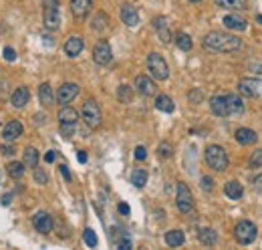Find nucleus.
Masks as SVG:
<instances>
[{
  "label": "nucleus",
  "mask_w": 262,
  "mask_h": 250,
  "mask_svg": "<svg viewBox=\"0 0 262 250\" xmlns=\"http://www.w3.org/2000/svg\"><path fill=\"white\" fill-rule=\"evenodd\" d=\"M81 119L85 121V125L89 129H97L103 121V115H101V107L95 99H87L83 103V109H81Z\"/></svg>",
  "instance_id": "nucleus-3"
},
{
  "label": "nucleus",
  "mask_w": 262,
  "mask_h": 250,
  "mask_svg": "<svg viewBox=\"0 0 262 250\" xmlns=\"http://www.w3.org/2000/svg\"><path fill=\"white\" fill-rule=\"evenodd\" d=\"M202 190H204V192H212V190H214V182H212V178H208V176H204V178H202Z\"/></svg>",
  "instance_id": "nucleus-43"
},
{
  "label": "nucleus",
  "mask_w": 262,
  "mask_h": 250,
  "mask_svg": "<svg viewBox=\"0 0 262 250\" xmlns=\"http://www.w3.org/2000/svg\"><path fill=\"white\" fill-rule=\"evenodd\" d=\"M22 164L26 168H36L38 166V152L34 147H26L24 149V156H22Z\"/></svg>",
  "instance_id": "nucleus-30"
},
{
  "label": "nucleus",
  "mask_w": 262,
  "mask_h": 250,
  "mask_svg": "<svg viewBox=\"0 0 262 250\" xmlns=\"http://www.w3.org/2000/svg\"><path fill=\"white\" fill-rule=\"evenodd\" d=\"M176 206L182 214H190L194 210V196L190 192V188L184 182H178V190H176Z\"/></svg>",
  "instance_id": "nucleus-7"
},
{
  "label": "nucleus",
  "mask_w": 262,
  "mask_h": 250,
  "mask_svg": "<svg viewBox=\"0 0 262 250\" xmlns=\"http://www.w3.org/2000/svg\"><path fill=\"white\" fill-rule=\"evenodd\" d=\"M226 99H228L230 115H240V113L244 111V103H242V99H240L236 93H226Z\"/></svg>",
  "instance_id": "nucleus-26"
},
{
  "label": "nucleus",
  "mask_w": 262,
  "mask_h": 250,
  "mask_svg": "<svg viewBox=\"0 0 262 250\" xmlns=\"http://www.w3.org/2000/svg\"><path fill=\"white\" fill-rule=\"evenodd\" d=\"M248 168H262V149H256L248 158Z\"/></svg>",
  "instance_id": "nucleus-39"
},
{
  "label": "nucleus",
  "mask_w": 262,
  "mask_h": 250,
  "mask_svg": "<svg viewBox=\"0 0 262 250\" xmlns=\"http://www.w3.org/2000/svg\"><path fill=\"white\" fill-rule=\"evenodd\" d=\"M210 109L214 115L218 117H230V109H228V99L226 95H214L210 99Z\"/></svg>",
  "instance_id": "nucleus-15"
},
{
  "label": "nucleus",
  "mask_w": 262,
  "mask_h": 250,
  "mask_svg": "<svg viewBox=\"0 0 262 250\" xmlns=\"http://www.w3.org/2000/svg\"><path fill=\"white\" fill-rule=\"evenodd\" d=\"M32 178H34V182H36L38 186H47V184H49V176H47V172H45V170H40L38 166L34 168Z\"/></svg>",
  "instance_id": "nucleus-36"
},
{
  "label": "nucleus",
  "mask_w": 262,
  "mask_h": 250,
  "mask_svg": "<svg viewBox=\"0 0 262 250\" xmlns=\"http://www.w3.org/2000/svg\"><path fill=\"white\" fill-rule=\"evenodd\" d=\"M117 246H119V248H121V250H129L131 246H133V244H131V240H129V238H127V236L123 234V236H121V238L117 240Z\"/></svg>",
  "instance_id": "nucleus-44"
},
{
  "label": "nucleus",
  "mask_w": 262,
  "mask_h": 250,
  "mask_svg": "<svg viewBox=\"0 0 262 250\" xmlns=\"http://www.w3.org/2000/svg\"><path fill=\"white\" fill-rule=\"evenodd\" d=\"M173 40H176V44H178V48H180V51H192V46H194V42H192L190 34H186V32H178Z\"/></svg>",
  "instance_id": "nucleus-32"
},
{
  "label": "nucleus",
  "mask_w": 262,
  "mask_h": 250,
  "mask_svg": "<svg viewBox=\"0 0 262 250\" xmlns=\"http://www.w3.org/2000/svg\"><path fill=\"white\" fill-rule=\"evenodd\" d=\"M83 240H85V244H87V246H91V248H95V246H97V242H99V240H97V234H95L91 228H87V230L83 232Z\"/></svg>",
  "instance_id": "nucleus-38"
},
{
  "label": "nucleus",
  "mask_w": 262,
  "mask_h": 250,
  "mask_svg": "<svg viewBox=\"0 0 262 250\" xmlns=\"http://www.w3.org/2000/svg\"><path fill=\"white\" fill-rule=\"evenodd\" d=\"M155 109H159V111H163V113H171V111L176 109V105H173L171 97H167V95H157V97H155Z\"/></svg>",
  "instance_id": "nucleus-29"
},
{
  "label": "nucleus",
  "mask_w": 262,
  "mask_h": 250,
  "mask_svg": "<svg viewBox=\"0 0 262 250\" xmlns=\"http://www.w3.org/2000/svg\"><path fill=\"white\" fill-rule=\"evenodd\" d=\"M77 121L79 113L71 105H63V109L59 111V125H77Z\"/></svg>",
  "instance_id": "nucleus-20"
},
{
  "label": "nucleus",
  "mask_w": 262,
  "mask_h": 250,
  "mask_svg": "<svg viewBox=\"0 0 262 250\" xmlns=\"http://www.w3.org/2000/svg\"><path fill=\"white\" fill-rule=\"evenodd\" d=\"M10 198H12L10 194H8V196H2V206H8V204H10Z\"/></svg>",
  "instance_id": "nucleus-53"
},
{
  "label": "nucleus",
  "mask_w": 262,
  "mask_h": 250,
  "mask_svg": "<svg viewBox=\"0 0 262 250\" xmlns=\"http://www.w3.org/2000/svg\"><path fill=\"white\" fill-rule=\"evenodd\" d=\"M20 135H22V123L16 121V119L8 121V123L2 127V141H4V143H12V141H16Z\"/></svg>",
  "instance_id": "nucleus-10"
},
{
  "label": "nucleus",
  "mask_w": 262,
  "mask_h": 250,
  "mask_svg": "<svg viewBox=\"0 0 262 250\" xmlns=\"http://www.w3.org/2000/svg\"><path fill=\"white\" fill-rule=\"evenodd\" d=\"M117 99H119V103H131V99H133V91H131L129 85H121L119 89H117Z\"/></svg>",
  "instance_id": "nucleus-35"
},
{
  "label": "nucleus",
  "mask_w": 262,
  "mask_h": 250,
  "mask_svg": "<svg viewBox=\"0 0 262 250\" xmlns=\"http://www.w3.org/2000/svg\"><path fill=\"white\" fill-rule=\"evenodd\" d=\"M38 101L42 107H51L55 103V93H53V87L49 83H42L38 87Z\"/></svg>",
  "instance_id": "nucleus-23"
},
{
  "label": "nucleus",
  "mask_w": 262,
  "mask_h": 250,
  "mask_svg": "<svg viewBox=\"0 0 262 250\" xmlns=\"http://www.w3.org/2000/svg\"><path fill=\"white\" fill-rule=\"evenodd\" d=\"M83 46H85V42H83L81 36H69V38L65 40V46H63V48H65V55H67V57L75 59V57L81 55Z\"/></svg>",
  "instance_id": "nucleus-16"
},
{
  "label": "nucleus",
  "mask_w": 262,
  "mask_h": 250,
  "mask_svg": "<svg viewBox=\"0 0 262 250\" xmlns=\"http://www.w3.org/2000/svg\"><path fill=\"white\" fill-rule=\"evenodd\" d=\"M153 28L157 30V36H159V40L163 42V44H169L171 42V30H169V26H167V18L165 16H155L153 18Z\"/></svg>",
  "instance_id": "nucleus-14"
},
{
  "label": "nucleus",
  "mask_w": 262,
  "mask_h": 250,
  "mask_svg": "<svg viewBox=\"0 0 262 250\" xmlns=\"http://www.w3.org/2000/svg\"><path fill=\"white\" fill-rule=\"evenodd\" d=\"M24 164L22 162H10L8 166H6V172H8V176L12 178V180H20L22 176H24Z\"/></svg>",
  "instance_id": "nucleus-31"
},
{
  "label": "nucleus",
  "mask_w": 262,
  "mask_h": 250,
  "mask_svg": "<svg viewBox=\"0 0 262 250\" xmlns=\"http://www.w3.org/2000/svg\"><path fill=\"white\" fill-rule=\"evenodd\" d=\"M234 137H236V141L240 145H252V143L258 141V133L252 131V129H248V127H238L236 133H234Z\"/></svg>",
  "instance_id": "nucleus-17"
},
{
  "label": "nucleus",
  "mask_w": 262,
  "mask_h": 250,
  "mask_svg": "<svg viewBox=\"0 0 262 250\" xmlns=\"http://www.w3.org/2000/svg\"><path fill=\"white\" fill-rule=\"evenodd\" d=\"M214 2H216V6L226 8V10H244V8H248L246 0H214Z\"/></svg>",
  "instance_id": "nucleus-28"
},
{
  "label": "nucleus",
  "mask_w": 262,
  "mask_h": 250,
  "mask_svg": "<svg viewBox=\"0 0 262 250\" xmlns=\"http://www.w3.org/2000/svg\"><path fill=\"white\" fill-rule=\"evenodd\" d=\"M135 89H137V93L143 95V97H151V95H155V91H157L155 83H153L147 75H137V77H135Z\"/></svg>",
  "instance_id": "nucleus-13"
},
{
  "label": "nucleus",
  "mask_w": 262,
  "mask_h": 250,
  "mask_svg": "<svg viewBox=\"0 0 262 250\" xmlns=\"http://www.w3.org/2000/svg\"><path fill=\"white\" fill-rule=\"evenodd\" d=\"M147 71L151 73V77L155 81H165L169 77V67H167L165 59L159 53H149L147 55Z\"/></svg>",
  "instance_id": "nucleus-4"
},
{
  "label": "nucleus",
  "mask_w": 262,
  "mask_h": 250,
  "mask_svg": "<svg viewBox=\"0 0 262 250\" xmlns=\"http://www.w3.org/2000/svg\"><path fill=\"white\" fill-rule=\"evenodd\" d=\"M91 10V0H71V12L77 20H85Z\"/></svg>",
  "instance_id": "nucleus-18"
},
{
  "label": "nucleus",
  "mask_w": 262,
  "mask_h": 250,
  "mask_svg": "<svg viewBox=\"0 0 262 250\" xmlns=\"http://www.w3.org/2000/svg\"><path fill=\"white\" fill-rule=\"evenodd\" d=\"M77 158H79V162H81V164H85V162H87V154H85V152H79V154H77Z\"/></svg>",
  "instance_id": "nucleus-52"
},
{
  "label": "nucleus",
  "mask_w": 262,
  "mask_h": 250,
  "mask_svg": "<svg viewBox=\"0 0 262 250\" xmlns=\"http://www.w3.org/2000/svg\"><path fill=\"white\" fill-rule=\"evenodd\" d=\"M117 210H119V212H121V214H123V216H129V206H127V204H125V202H121V204H119V206H117Z\"/></svg>",
  "instance_id": "nucleus-47"
},
{
  "label": "nucleus",
  "mask_w": 262,
  "mask_h": 250,
  "mask_svg": "<svg viewBox=\"0 0 262 250\" xmlns=\"http://www.w3.org/2000/svg\"><path fill=\"white\" fill-rule=\"evenodd\" d=\"M188 2H202V0H188Z\"/></svg>",
  "instance_id": "nucleus-56"
},
{
  "label": "nucleus",
  "mask_w": 262,
  "mask_h": 250,
  "mask_svg": "<svg viewBox=\"0 0 262 250\" xmlns=\"http://www.w3.org/2000/svg\"><path fill=\"white\" fill-rule=\"evenodd\" d=\"M131 184H133L135 188H143V186L147 184V172H145V170H135V172L131 174Z\"/></svg>",
  "instance_id": "nucleus-34"
},
{
  "label": "nucleus",
  "mask_w": 262,
  "mask_h": 250,
  "mask_svg": "<svg viewBox=\"0 0 262 250\" xmlns=\"http://www.w3.org/2000/svg\"><path fill=\"white\" fill-rule=\"evenodd\" d=\"M184 242H186V234H184L182 230H169V232H165V244H167V246L178 248V246H182Z\"/></svg>",
  "instance_id": "nucleus-27"
},
{
  "label": "nucleus",
  "mask_w": 262,
  "mask_h": 250,
  "mask_svg": "<svg viewBox=\"0 0 262 250\" xmlns=\"http://www.w3.org/2000/svg\"><path fill=\"white\" fill-rule=\"evenodd\" d=\"M59 170H61V174H63V178H65L67 182H71V172H69V168H67V166H61Z\"/></svg>",
  "instance_id": "nucleus-50"
},
{
  "label": "nucleus",
  "mask_w": 262,
  "mask_h": 250,
  "mask_svg": "<svg viewBox=\"0 0 262 250\" xmlns=\"http://www.w3.org/2000/svg\"><path fill=\"white\" fill-rule=\"evenodd\" d=\"M204 158H206V164L214 170V172H226L228 170V154L222 145H208L206 152H204Z\"/></svg>",
  "instance_id": "nucleus-2"
},
{
  "label": "nucleus",
  "mask_w": 262,
  "mask_h": 250,
  "mask_svg": "<svg viewBox=\"0 0 262 250\" xmlns=\"http://www.w3.org/2000/svg\"><path fill=\"white\" fill-rule=\"evenodd\" d=\"M224 194H226L230 200H240V198H242V194H244V188H242V184H240V182L232 180V182H228V184L224 186Z\"/></svg>",
  "instance_id": "nucleus-24"
},
{
  "label": "nucleus",
  "mask_w": 262,
  "mask_h": 250,
  "mask_svg": "<svg viewBox=\"0 0 262 250\" xmlns=\"http://www.w3.org/2000/svg\"><path fill=\"white\" fill-rule=\"evenodd\" d=\"M252 186H254V190H256V192H262V174H260V176H256V178H254Z\"/></svg>",
  "instance_id": "nucleus-48"
},
{
  "label": "nucleus",
  "mask_w": 262,
  "mask_h": 250,
  "mask_svg": "<svg viewBox=\"0 0 262 250\" xmlns=\"http://www.w3.org/2000/svg\"><path fill=\"white\" fill-rule=\"evenodd\" d=\"M256 20H258V22L262 24V14H258V16H256Z\"/></svg>",
  "instance_id": "nucleus-55"
},
{
  "label": "nucleus",
  "mask_w": 262,
  "mask_h": 250,
  "mask_svg": "<svg viewBox=\"0 0 262 250\" xmlns=\"http://www.w3.org/2000/svg\"><path fill=\"white\" fill-rule=\"evenodd\" d=\"M188 97H190V103H200V101L204 99V95H202V91H200V89H192Z\"/></svg>",
  "instance_id": "nucleus-41"
},
{
  "label": "nucleus",
  "mask_w": 262,
  "mask_h": 250,
  "mask_svg": "<svg viewBox=\"0 0 262 250\" xmlns=\"http://www.w3.org/2000/svg\"><path fill=\"white\" fill-rule=\"evenodd\" d=\"M204 46L208 51H214V53H236L242 46V40L234 34L212 30L204 36Z\"/></svg>",
  "instance_id": "nucleus-1"
},
{
  "label": "nucleus",
  "mask_w": 262,
  "mask_h": 250,
  "mask_svg": "<svg viewBox=\"0 0 262 250\" xmlns=\"http://www.w3.org/2000/svg\"><path fill=\"white\" fill-rule=\"evenodd\" d=\"M0 152H2V156H12V154H14L16 149H14L12 145H6V143H4V145L0 147Z\"/></svg>",
  "instance_id": "nucleus-46"
},
{
  "label": "nucleus",
  "mask_w": 262,
  "mask_h": 250,
  "mask_svg": "<svg viewBox=\"0 0 262 250\" xmlns=\"http://www.w3.org/2000/svg\"><path fill=\"white\" fill-rule=\"evenodd\" d=\"M248 67L252 69V73H256V75H262V63H250Z\"/></svg>",
  "instance_id": "nucleus-49"
},
{
  "label": "nucleus",
  "mask_w": 262,
  "mask_h": 250,
  "mask_svg": "<svg viewBox=\"0 0 262 250\" xmlns=\"http://www.w3.org/2000/svg\"><path fill=\"white\" fill-rule=\"evenodd\" d=\"M224 26L228 28V30H236V32H242V30H246V20L242 18V16H238V14H226L224 16Z\"/></svg>",
  "instance_id": "nucleus-22"
},
{
  "label": "nucleus",
  "mask_w": 262,
  "mask_h": 250,
  "mask_svg": "<svg viewBox=\"0 0 262 250\" xmlns=\"http://www.w3.org/2000/svg\"><path fill=\"white\" fill-rule=\"evenodd\" d=\"M77 95H79V85H77V83H63V85L59 87L55 99H57V103H61V105H69Z\"/></svg>",
  "instance_id": "nucleus-9"
},
{
  "label": "nucleus",
  "mask_w": 262,
  "mask_h": 250,
  "mask_svg": "<svg viewBox=\"0 0 262 250\" xmlns=\"http://www.w3.org/2000/svg\"><path fill=\"white\" fill-rule=\"evenodd\" d=\"M119 14H121V20H123L127 26H131V28L139 24V14H137V8H135L133 4H123Z\"/></svg>",
  "instance_id": "nucleus-21"
},
{
  "label": "nucleus",
  "mask_w": 262,
  "mask_h": 250,
  "mask_svg": "<svg viewBox=\"0 0 262 250\" xmlns=\"http://www.w3.org/2000/svg\"><path fill=\"white\" fill-rule=\"evenodd\" d=\"M32 226H34V230H36V232H40V234H49V232H53L55 222H53V218H51L47 212H36V214L32 216Z\"/></svg>",
  "instance_id": "nucleus-11"
},
{
  "label": "nucleus",
  "mask_w": 262,
  "mask_h": 250,
  "mask_svg": "<svg viewBox=\"0 0 262 250\" xmlns=\"http://www.w3.org/2000/svg\"><path fill=\"white\" fill-rule=\"evenodd\" d=\"M238 91L244 97H258V95H262V83L256 79H242L238 83Z\"/></svg>",
  "instance_id": "nucleus-12"
},
{
  "label": "nucleus",
  "mask_w": 262,
  "mask_h": 250,
  "mask_svg": "<svg viewBox=\"0 0 262 250\" xmlns=\"http://www.w3.org/2000/svg\"><path fill=\"white\" fill-rule=\"evenodd\" d=\"M28 99H30V91H28V87H18V89H14V93H12V97H10V103H12V107H16V109H22L26 103H28Z\"/></svg>",
  "instance_id": "nucleus-19"
},
{
  "label": "nucleus",
  "mask_w": 262,
  "mask_h": 250,
  "mask_svg": "<svg viewBox=\"0 0 262 250\" xmlns=\"http://www.w3.org/2000/svg\"><path fill=\"white\" fill-rule=\"evenodd\" d=\"M133 156H135V160L143 162V160L147 158V149H145L143 145H137V147H135V154H133Z\"/></svg>",
  "instance_id": "nucleus-42"
},
{
  "label": "nucleus",
  "mask_w": 262,
  "mask_h": 250,
  "mask_svg": "<svg viewBox=\"0 0 262 250\" xmlns=\"http://www.w3.org/2000/svg\"><path fill=\"white\" fill-rule=\"evenodd\" d=\"M42 20L49 30H57L61 26L59 0H42Z\"/></svg>",
  "instance_id": "nucleus-5"
},
{
  "label": "nucleus",
  "mask_w": 262,
  "mask_h": 250,
  "mask_svg": "<svg viewBox=\"0 0 262 250\" xmlns=\"http://www.w3.org/2000/svg\"><path fill=\"white\" fill-rule=\"evenodd\" d=\"M42 119H45L42 115H34V123H36V125H38V123H42Z\"/></svg>",
  "instance_id": "nucleus-54"
},
{
  "label": "nucleus",
  "mask_w": 262,
  "mask_h": 250,
  "mask_svg": "<svg viewBox=\"0 0 262 250\" xmlns=\"http://www.w3.org/2000/svg\"><path fill=\"white\" fill-rule=\"evenodd\" d=\"M157 152H159V158H171L173 156V145L171 143H167V141H161L159 143V147H157Z\"/></svg>",
  "instance_id": "nucleus-37"
},
{
  "label": "nucleus",
  "mask_w": 262,
  "mask_h": 250,
  "mask_svg": "<svg viewBox=\"0 0 262 250\" xmlns=\"http://www.w3.org/2000/svg\"><path fill=\"white\" fill-rule=\"evenodd\" d=\"M198 240L204 244V246H214L218 242V232L214 228H202L198 232Z\"/></svg>",
  "instance_id": "nucleus-25"
},
{
  "label": "nucleus",
  "mask_w": 262,
  "mask_h": 250,
  "mask_svg": "<svg viewBox=\"0 0 262 250\" xmlns=\"http://www.w3.org/2000/svg\"><path fill=\"white\" fill-rule=\"evenodd\" d=\"M107 22H109V16H107L105 12H97V14L93 16L91 28H93V30H103V28H107Z\"/></svg>",
  "instance_id": "nucleus-33"
},
{
  "label": "nucleus",
  "mask_w": 262,
  "mask_h": 250,
  "mask_svg": "<svg viewBox=\"0 0 262 250\" xmlns=\"http://www.w3.org/2000/svg\"><path fill=\"white\" fill-rule=\"evenodd\" d=\"M256 234H258V228L256 224H252L250 220H240L236 226H234V238L238 240V244L246 246V244H252L256 240Z\"/></svg>",
  "instance_id": "nucleus-6"
},
{
  "label": "nucleus",
  "mask_w": 262,
  "mask_h": 250,
  "mask_svg": "<svg viewBox=\"0 0 262 250\" xmlns=\"http://www.w3.org/2000/svg\"><path fill=\"white\" fill-rule=\"evenodd\" d=\"M75 131H77V125H61V135H63L65 139L73 137V135H75Z\"/></svg>",
  "instance_id": "nucleus-40"
},
{
  "label": "nucleus",
  "mask_w": 262,
  "mask_h": 250,
  "mask_svg": "<svg viewBox=\"0 0 262 250\" xmlns=\"http://www.w3.org/2000/svg\"><path fill=\"white\" fill-rule=\"evenodd\" d=\"M55 158H57V154H55V152H47V154H45V162H47V164H53V162H55Z\"/></svg>",
  "instance_id": "nucleus-51"
},
{
  "label": "nucleus",
  "mask_w": 262,
  "mask_h": 250,
  "mask_svg": "<svg viewBox=\"0 0 262 250\" xmlns=\"http://www.w3.org/2000/svg\"><path fill=\"white\" fill-rule=\"evenodd\" d=\"M113 59V51H111V44L107 40H99L93 48V61L99 65V67H105L109 65Z\"/></svg>",
  "instance_id": "nucleus-8"
},
{
  "label": "nucleus",
  "mask_w": 262,
  "mask_h": 250,
  "mask_svg": "<svg viewBox=\"0 0 262 250\" xmlns=\"http://www.w3.org/2000/svg\"><path fill=\"white\" fill-rule=\"evenodd\" d=\"M2 55H4V59H6V61H10V63H12V61H16V53H14V48H10V46H6V48L2 51Z\"/></svg>",
  "instance_id": "nucleus-45"
}]
</instances>
